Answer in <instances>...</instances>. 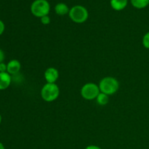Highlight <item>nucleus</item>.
I'll list each match as a JSON object with an SVG mask.
<instances>
[{"instance_id": "nucleus-2", "label": "nucleus", "mask_w": 149, "mask_h": 149, "mask_svg": "<svg viewBox=\"0 0 149 149\" xmlns=\"http://www.w3.org/2000/svg\"><path fill=\"white\" fill-rule=\"evenodd\" d=\"M59 95V87L55 83H47L41 90V97L46 102L55 101Z\"/></svg>"}, {"instance_id": "nucleus-11", "label": "nucleus", "mask_w": 149, "mask_h": 149, "mask_svg": "<svg viewBox=\"0 0 149 149\" xmlns=\"http://www.w3.org/2000/svg\"><path fill=\"white\" fill-rule=\"evenodd\" d=\"M130 2L135 8L143 9L149 4V0H130Z\"/></svg>"}, {"instance_id": "nucleus-17", "label": "nucleus", "mask_w": 149, "mask_h": 149, "mask_svg": "<svg viewBox=\"0 0 149 149\" xmlns=\"http://www.w3.org/2000/svg\"><path fill=\"white\" fill-rule=\"evenodd\" d=\"M84 149H102V148H100L99 146H97L90 145V146H88L86 147Z\"/></svg>"}, {"instance_id": "nucleus-7", "label": "nucleus", "mask_w": 149, "mask_h": 149, "mask_svg": "<svg viewBox=\"0 0 149 149\" xmlns=\"http://www.w3.org/2000/svg\"><path fill=\"white\" fill-rule=\"evenodd\" d=\"M7 65V72L10 74V75L17 74L20 71V68H21V64H20V61H17V60H11L10 61H9Z\"/></svg>"}, {"instance_id": "nucleus-10", "label": "nucleus", "mask_w": 149, "mask_h": 149, "mask_svg": "<svg viewBox=\"0 0 149 149\" xmlns=\"http://www.w3.org/2000/svg\"><path fill=\"white\" fill-rule=\"evenodd\" d=\"M69 11L70 10L68 5L65 4V3H58L55 7V12L58 15H65L69 13Z\"/></svg>"}, {"instance_id": "nucleus-6", "label": "nucleus", "mask_w": 149, "mask_h": 149, "mask_svg": "<svg viewBox=\"0 0 149 149\" xmlns=\"http://www.w3.org/2000/svg\"><path fill=\"white\" fill-rule=\"evenodd\" d=\"M59 77L58 69L54 67H49L45 71V79L47 83H55Z\"/></svg>"}, {"instance_id": "nucleus-20", "label": "nucleus", "mask_w": 149, "mask_h": 149, "mask_svg": "<svg viewBox=\"0 0 149 149\" xmlns=\"http://www.w3.org/2000/svg\"><path fill=\"white\" fill-rule=\"evenodd\" d=\"M1 121H2V117H1V115L0 114V124L1 123Z\"/></svg>"}, {"instance_id": "nucleus-15", "label": "nucleus", "mask_w": 149, "mask_h": 149, "mask_svg": "<svg viewBox=\"0 0 149 149\" xmlns=\"http://www.w3.org/2000/svg\"><path fill=\"white\" fill-rule=\"evenodd\" d=\"M7 65L4 63H0V72H7Z\"/></svg>"}, {"instance_id": "nucleus-12", "label": "nucleus", "mask_w": 149, "mask_h": 149, "mask_svg": "<svg viewBox=\"0 0 149 149\" xmlns=\"http://www.w3.org/2000/svg\"><path fill=\"white\" fill-rule=\"evenodd\" d=\"M96 100L100 106H106L109 102V95L105 94V93H100V94L97 95V98H96Z\"/></svg>"}, {"instance_id": "nucleus-5", "label": "nucleus", "mask_w": 149, "mask_h": 149, "mask_svg": "<svg viewBox=\"0 0 149 149\" xmlns=\"http://www.w3.org/2000/svg\"><path fill=\"white\" fill-rule=\"evenodd\" d=\"M99 86L95 83H87L84 84L81 89V95L87 100H93L97 98L100 94Z\"/></svg>"}, {"instance_id": "nucleus-3", "label": "nucleus", "mask_w": 149, "mask_h": 149, "mask_svg": "<svg viewBox=\"0 0 149 149\" xmlns=\"http://www.w3.org/2000/svg\"><path fill=\"white\" fill-rule=\"evenodd\" d=\"M50 11V5L47 0H35L31 5V12L36 17L48 15Z\"/></svg>"}, {"instance_id": "nucleus-14", "label": "nucleus", "mask_w": 149, "mask_h": 149, "mask_svg": "<svg viewBox=\"0 0 149 149\" xmlns=\"http://www.w3.org/2000/svg\"><path fill=\"white\" fill-rule=\"evenodd\" d=\"M40 20H41V23H42L43 25H49L51 21L50 17H49L48 15H45L44 16V17H41Z\"/></svg>"}, {"instance_id": "nucleus-16", "label": "nucleus", "mask_w": 149, "mask_h": 149, "mask_svg": "<svg viewBox=\"0 0 149 149\" xmlns=\"http://www.w3.org/2000/svg\"><path fill=\"white\" fill-rule=\"evenodd\" d=\"M4 30H5V25L2 20H0V36L4 33Z\"/></svg>"}, {"instance_id": "nucleus-8", "label": "nucleus", "mask_w": 149, "mask_h": 149, "mask_svg": "<svg viewBox=\"0 0 149 149\" xmlns=\"http://www.w3.org/2000/svg\"><path fill=\"white\" fill-rule=\"evenodd\" d=\"M12 82L11 75L7 72H0V90L8 88Z\"/></svg>"}, {"instance_id": "nucleus-4", "label": "nucleus", "mask_w": 149, "mask_h": 149, "mask_svg": "<svg viewBox=\"0 0 149 149\" xmlns=\"http://www.w3.org/2000/svg\"><path fill=\"white\" fill-rule=\"evenodd\" d=\"M68 15L74 23H83L88 19L89 13L87 8L84 6L75 5L70 9Z\"/></svg>"}, {"instance_id": "nucleus-9", "label": "nucleus", "mask_w": 149, "mask_h": 149, "mask_svg": "<svg viewBox=\"0 0 149 149\" xmlns=\"http://www.w3.org/2000/svg\"><path fill=\"white\" fill-rule=\"evenodd\" d=\"M128 0H111L110 4L112 9L116 11H121L126 8Z\"/></svg>"}, {"instance_id": "nucleus-1", "label": "nucleus", "mask_w": 149, "mask_h": 149, "mask_svg": "<svg viewBox=\"0 0 149 149\" xmlns=\"http://www.w3.org/2000/svg\"><path fill=\"white\" fill-rule=\"evenodd\" d=\"M98 86L100 93H105L108 95H112L119 90V83L118 80L113 77H106L100 80Z\"/></svg>"}, {"instance_id": "nucleus-19", "label": "nucleus", "mask_w": 149, "mask_h": 149, "mask_svg": "<svg viewBox=\"0 0 149 149\" xmlns=\"http://www.w3.org/2000/svg\"><path fill=\"white\" fill-rule=\"evenodd\" d=\"M0 149H5V147H4V146L3 145V144L1 143V142H0Z\"/></svg>"}, {"instance_id": "nucleus-13", "label": "nucleus", "mask_w": 149, "mask_h": 149, "mask_svg": "<svg viewBox=\"0 0 149 149\" xmlns=\"http://www.w3.org/2000/svg\"><path fill=\"white\" fill-rule=\"evenodd\" d=\"M143 45L145 48L149 49V31L145 33L142 39Z\"/></svg>"}, {"instance_id": "nucleus-18", "label": "nucleus", "mask_w": 149, "mask_h": 149, "mask_svg": "<svg viewBox=\"0 0 149 149\" xmlns=\"http://www.w3.org/2000/svg\"><path fill=\"white\" fill-rule=\"evenodd\" d=\"M4 52H3L2 50H1V49H0V63H2L3 61H4Z\"/></svg>"}]
</instances>
